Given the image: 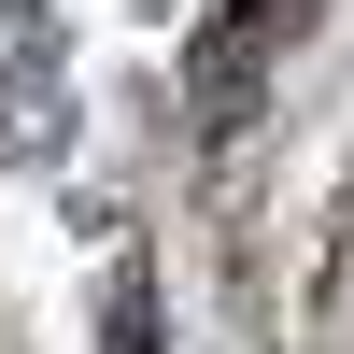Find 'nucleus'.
<instances>
[{
  "label": "nucleus",
  "mask_w": 354,
  "mask_h": 354,
  "mask_svg": "<svg viewBox=\"0 0 354 354\" xmlns=\"http://www.w3.org/2000/svg\"><path fill=\"white\" fill-rule=\"evenodd\" d=\"M113 354H156V283L113 270Z\"/></svg>",
  "instance_id": "nucleus-1"
},
{
  "label": "nucleus",
  "mask_w": 354,
  "mask_h": 354,
  "mask_svg": "<svg viewBox=\"0 0 354 354\" xmlns=\"http://www.w3.org/2000/svg\"><path fill=\"white\" fill-rule=\"evenodd\" d=\"M283 15H312V0H283Z\"/></svg>",
  "instance_id": "nucleus-2"
}]
</instances>
